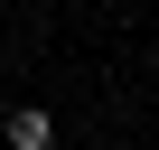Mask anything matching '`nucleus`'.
Segmentation results:
<instances>
[{"instance_id": "obj_2", "label": "nucleus", "mask_w": 159, "mask_h": 150, "mask_svg": "<svg viewBox=\"0 0 159 150\" xmlns=\"http://www.w3.org/2000/svg\"><path fill=\"white\" fill-rule=\"evenodd\" d=\"M150 56H159V47H150Z\"/></svg>"}, {"instance_id": "obj_1", "label": "nucleus", "mask_w": 159, "mask_h": 150, "mask_svg": "<svg viewBox=\"0 0 159 150\" xmlns=\"http://www.w3.org/2000/svg\"><path fill=\"white\" fill-rule=\"evenodd\" d=\"M10 141H19V150H47L56 122H47V113H10Z\"/></svg>"}]
</instances>
